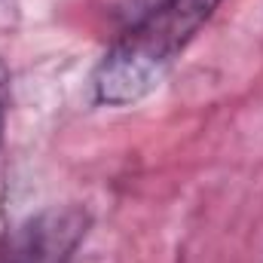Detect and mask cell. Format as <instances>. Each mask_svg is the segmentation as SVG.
Masks as SVG:
<instances>
[{
	"instance_id": "6da1fadb",
	"label": "cell",
	"mask_w": 263,
	"mask_h": 263,
	"mask_svg": "<svg viewBox=\"0 0 263 263\" xmlns=\"http://www.w3.org/2000/svg\"><path fill=\"white\" fill-rule=\"evenodd\" d=\"M220 0H168L132 22L92 77L98 104L123 107L150 95Z\"/></svg>"
},
{
	"instance_id": "7a4b0ae2",
	"label": "cell",
	"mask_w": 263,
	"mask_h": 263,
	"mask_svg": "<svg viewBox=\"0 0 263 263\" xmlns=\"http://www.w3.org/2000/svg\"><path fill=\"white\" fill-rule=\"evenodd\" d=\"M89 214L83 208H49L18 227L9 239L6 263H65L83 242Z\"/></svg>"
},
{
	"instance_id": "3957f363",
	"label": "cell",
	"mask_w": 263,
	"mask_h": 263,
	"mask_svg": "<svg viewBox=\"0 0 263 263\" xmlns=\"http://www.w3.org/2000/svg\"><path fill=\"white\" fill-rule=\"evenodd\" d=\"M168 0H123V15H126V22H138V18H144L147 12H153V9H159V6H165Z\"/></svg>"
},
{
	"instance_id": "277c9868",
	"label": "cell",
	"mask_w": 263,
	"mask_h": 263,
	"mask_svg": "<svg viewBox=\"0 0 263 263\" xmlns=\"http://www.w3.org/2000/svg\"><path fill=\"white\" fill-rule=\"evenodd\" d=\"M9 77H6V67L0 65V132H3V114H6V95H9Z\"/></svg>"
}]
</instances>
